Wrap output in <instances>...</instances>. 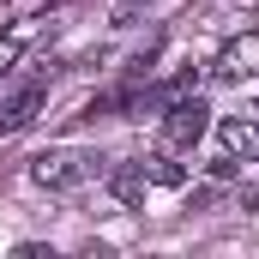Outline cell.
I'll return each mask as SVG.
<instances>
[{
  "instance_id": "cell-9",
  "label": "cell",
  "mask_w": 259,
  "mask_h": 259,
  "mask_svg": "<svg viewBox=\"0 0 259 259\" xmlns=\"http://www.w3.org/2000/svg\"><path fill=\"white\" fill-rule=\"evenodd\" d=\"M127 6H133V0H127Z\"/></svg>"
},
{
  "instance_id": "cell-5",
  "label": "cell",
  "mask_w": 259,
  "mask_h": 259,
  "mask_svg": "<svg viewBox=\"0 0 259 259\" xmlns=\"http://www.w3.org/2000/svg\"><path fill=\"white\" fill-rule=\"evenodd\" d=\"M217 145H223L235 163H259V127H253V121H241V115L217 121Z\"/></svg>"
},
{
  "instance_id": "cell-6",
  "label": "cell",
  "mask_w": 259,
  "mask_h": 259,
  "mask_svg": "<svg viewBox=\"0 0 259 259\" xmlns=\"http://www.w3.org/2000/svg\"><path fill=\"white\" fill-rule=\"evenodd\" d=\"M109 193L121 199V205H145V169H139V163H121V169L109 175Z\"/></svg>"
},
{
  "instance_id": "cell-1",
  "label": "cell",
  "mask_w": 259,
  "mask_h": 259,
  "mask_svg": "<svg viewBox=\"0 0 259 259\" xmlns=\"http://www.w3.org/2000/svg\"><path fill=\"white\" fill-rule=\"evenodd\" d=\"M97 163H103L97 151H72V145L66 151H42V157H30V181L49 187V193H72L78 181L97 175Z\"/></svg>"
},
{
  "instance_id": "cell-8",
  "label": "cell",
  "mask_w": 259,
  "mask_h": 259,
  "mask_svg": "<svg viewBox=\"0 0 259 259\" xmlns=\"http://www.w3.org/2000/svg\"><path fill=\"white\" fill-rule=\"evenodd\" d=\"M24 36H30V24H12V30L0 36V78L18 66V55H24Z\"/></svg>"
},
{
  "instance_id": "cell-3",
  "label": "cell",
  "mask_w": 259,
  "mask_h": 259,
  "mask_svg": "<svg viewBox=\"0 0 259 259\" xmlns=\"http://www.w3.org/2000/svg\"><path fill=\"white\" fill-rule=\"evenodd\" d=\"M205 127H211V109L199 97H175L169 115H163V145L169 151H193L199 139H205Z\"/></svg>"
},
{
  "instance_id": "cell-7",
  "label": "cell",
  "mask_w": 259,
  "mask_h": 259,
  "mask_svg": "<svg viewBox=\"0 0 259 259\" xmlns=\"http://www.w3.org/2000/svg\"><path fill=\"white\" fill-rule=\"evenodd\" d=\"M139 169H145V181H157V187H187V169H181L169 151H157V157H139Z\"/></svg>"
},
{
  "instance_id": "cell-4",
  "label": "cell",
  "mask_w": 259,
  "mask_h": 259,
  "mask_svg": "<svg viewBox=\"0 0 259 259\" xmlns=\"http://www.w3.org/2000/svg\"><path fill=\"white\" fill-rule=\"evenodd\" d=\"M211 72H217L223 84H241V78H259V36H253V30H241V36H229Z\"/></svg>"
},
{
  "instance_id": "cell-2",
  "label": "cell",
  "mask_w": 259,
  "mask_h": 259,
  "mask_svg": "<svg viewBox=\"0 0 259 259\" xmlns=\"http://www.w3.org/2000/svg\"><path fill=\"white\" fill-rule=\"evenodd\" d=\"M49 109V78L42 72H24L0 91V133H24L36 115Z\"/></svg>"
}]
</instances>
